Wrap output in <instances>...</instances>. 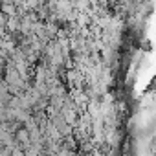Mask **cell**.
Listing matches in <instances>:
<instances>
[]
</instances>
